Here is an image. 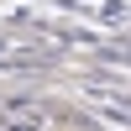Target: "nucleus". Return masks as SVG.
Here are the masks:
<instances>
[{
	"label": "nucleus",
	"instance_id": "f257e3e1",
	"mask_svg": "<svg viewBox=\"0 0 131 131\" xmlns=\"http://www.w3.org/2000/svg\"><path fill=\"white\" fill-rule=\"evenodd\" d=\"M5 126H16V131H47L52 110L47 105H31V100H16V105H5Z\"/></svg>",
	"mask_w": 131,
	"mask_h": 131
}]
</instances>
